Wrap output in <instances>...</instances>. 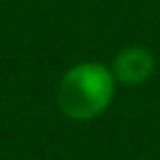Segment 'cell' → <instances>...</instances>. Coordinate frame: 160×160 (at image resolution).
Listing matches in <instances>:
<instances>
[{"instance_id": "6da1fadb", "label": "cell", "mask_w": 160, "mask_h": 160, "mask_svg": "<svg viewBox=\"0 0 160 160\" xmlns=\"http://www.w3.org/2000/svg\"><path fill=\"white\" fill-rule=\"evenodd\" d=\"M115 78L108 65L78 62L58 82V108L65 118L85 122L108 110L115 95Z\"/></svg>"}, {"instance_id": "7a4b0ae2", "label": "cell", "mask_w": 160, "mask_h": 160, "mask_svg": "<svg viewBox=\"0 0 160 160\" xmlns=\"http://www.w3.org/2000/svg\"><path fill=\"white\" fill-rule=\"evenodd\" d=\"M110 72H112L118 85L140 88L155 72V55L142 45H128L115 55V60L110 65Z\"/></svg>"}]
</instances>
